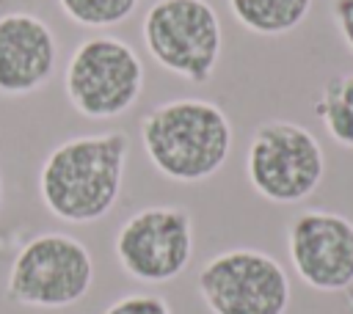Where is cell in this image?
Here are the masks:
<instances>
[{
	"label": "cell",
	"mask_w": 353,
	"mask_h": 314,
	"mask_svg": "<svg viewBox=\"0 0 353 314\" xmlns=\"http://www.w3.org/2000/svg\"><path fill=\"white\" fill-rule=\"evenodd\" d=\"M130 135L124 129L74 135L58 143L39 168V196L50 215L88 226L110 215L121 196Z\"/></svg>",
	"instance_id": "6da1fadb"
},
{
	"label": "cell",
	"mask_w": 353,
	"mask_h": 314,
	"mask_svg": "<svg viewBox=\"0 0 353 314\" xmlns=\"http://www.w3.org/2000/svg\"><path fill=\"white\" fill-rule=\"evenodd\" d=\"M141 146L160 176L179 185H196L226 165L234 146V129L221 105L199 96H179L143 113Z\"/></svg>",
	"instance_id": "7a4b0ae2"
},
{
	"label": "cell",
	"mask_w": 353,
	"mask_h": 314,
	"mask_svg": "<svg viewBox=\"0 0 353 314\" xmlns=\"http://www.w3.org/2000/svg\"><path fill=\"white\" fill-rule=\"evenodd\" d=\"M141 39L160 69L196 85L212 80L223 52L221 17L210 0H154L143 14Z\"/></svg>",
	"instance_id": "3957f363"
},
{
	"label": "cell",
	"mask_w": 353,
	"mask_h": 314,
	"mask_svg": "<svg viewBox=\"0 0 353 314\" xmlns=\"http://www.w3.org/2000/svg\"><path fill=\"white\" fill-rule=\"evenodd\" d=\"M325 176V151L317 135L287 118L262 121L248 140L245 179L270 204L306 201Z\"/></svg>",
	"instance_id": "277c9868"
},
{
	"label": "cell",
	"mask_w": 353,
	"mask_h": 314,
	"mask_svg": "<svg viewBox=\"0 0 353 314\" xmlns=\"http://www.w3.org/2000/svg\"><path fill=\"white\" fill-rule=\"evenodd\" d=\"M146 69L138 50L119 36H88L69 55L63 88L72 107L94 121L127 113L143 94Z\"/></svg>",
	"instance_id": "5b68a950"
},
{
	"label": "cell",
	"mask_w": 353,
	"mask_h": 314,
	"mask_svg": "<svg viewBox=\"0 0 353 314\" xmlns=\"http://www.w3.org/2000/svg\"><path fill=\"white\" fill-rule=\"evenodd\" d=\"M94 284V259L85 242L63 231L30 237L11 262L6 297L28 308H66Z\"/></svg>",
	"instance_id": "8992f818"
},
{
	"label": "cell",
	"mask_w": 353,
	"mask_h": 314,
	"mask_svg": "<svg viewBox=\"0 0 353 314\" xmlns=\"http://www.w3.org/2000/svg\"><path fill=\"white\" fill-rule=\"evenodd\" d=\"M196 289L210 314H287L292 300L284 264L256 248H229L207 259Z\"/></svg>",
	"instance_id": "52a82bcc"
},
{
	"label": "cell",
	"mask_w": 353,
	"mask_h": 314,
	"mask_svg": "<svg viewBox=\"0 0 353 314\" xmlns=\"http://www.w3.org/2000/svg\"><path fill=\"white\" fill-rule=\"evenodd\" d=\"M113 253L119 267L141 284L176 281L193 259V218L171 204L143 207L119 226Z\"/></svg>",
	"instance_id": "ba28073f"
},
{
	"label": "cell",
	"mask_w": 353,
	"mask_h": 314,
	"mask_svg": "<svg viewBox=\"0 0 353 314\" xmlns=\"http://www.w3.org/2000/svg\"><path fill=\"white\" fill-rule=\"evenodd\" d=\"M287 256L314 292L353 286V220L331 209H303L287 226Z\"/></svg>",
	"instance_id": "9c48e42d"
},
{
	"label": "cell",
	"mask_w": 353,
	"mask_h": 314,
	"mask_svg": "<svg viewBox=\"0 0 353 314\" xmlns=\"http://www.w3.org/2000/svg\"><path fill=\"white\" fill-rule=\"evenodd\" d=\"M58 63V36L36 14H0V94L25 96L41 91Z\"/></svg>",
	"instance_id": "30bf717a"
},
{
	"label": "cell",
	"mask_w": 353,
	"mask_h": 314,
	"mask_svg": "<svg viewBox=\"0 0 353 314\" xmlns=\"http://www.w3.org/2000/svg\"><path fill=\"white\" fill-rule=\"evenodd\" d=\"M314 0H226L234 22L254 36H287L298 30Z\"/></svg>",
	"instance_id": "8fae6325"
},
{
	"label": "cell",
	"mask_w": 353,
	"mask_h": 314,
	"mask_svg": "<svg viewBox=\"0 0 353 314\" xmlns=\"http://www.w3.org/2000/svg\"><path fill=\"white\" fill-rule=\"evenodd\" d=\"M314 116L323 121L334 143L353 151V72L331 74L323 83L314 99Z\"/></svg>",
	"instance_id": "7c38bea8"
},
{
	"label": "cell",
	"mask_w": 353,
	"mask_h": 314,
	"mask_svg": "<svg viewBox=\"0 0 353 314\" xmlns=\"http://www.w3.org/2000/svg\"><path fill=\"white\" fill-rule=\"evenodd\" d=\"M58 6L74 25L102 30L127 22L138 11L141 0H58Z\"/></svg>",
	"instance_id": "4fadbf2b"
},
{
	"label": "cell",
	"mask_w": 353,
	"mask_h": 314,
	"mask_svg": "<svg viewBox=\"0 0 353 314\" xmlns=\"http://www.w3.org/2000/svg\"><path fill=\"white\" fill-rule=\"evenodd\" d=\"M102 314H174L168 300L152 292H130L105 306Z\"/></svg>",
	"instance_id": "5bb4252c"
},
{
	"label": "cell",
	"mask_w": 353,
	"mask_h": 314,
	"mask_svg": "<svg viewBox=\"0 0 353 314\" xmlns=\"http://www.w3.org/2000/svg\"><path fill=\"white\" fill-rule=\"evenodd\" d=\"M331 19L339 39L353 52V0H331Z\"/></svg>",
	"instance_id": "9a60e30c"
},
{
	"label": "cell",
	"mask_w": 353,
	"mask_h": 314,
	"mask_svg": "<svg viewBox=\"0 0 353 314\" xmlns=\"http://www.w3.org/2000/svg\"><path fill=\"white\" fill-rule=\"evenodd\" d=\"M0 207H3V174H0Z\"/></svg>",
	"instance_id": "2e32d148"
}]
</instances>
